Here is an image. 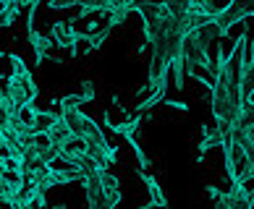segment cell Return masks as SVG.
<instances>
[{
  "mask_svg": "<svg viewBox=\"0 0 254 209\" xmlns=\"http://www.w3.org/2000/svg\"><path fill=\"white\" fill-rule=\"evenodd\" d=\"M26 40H29L32 45V52H34V63L37 65H45V60H50V37L48 34H42V32H29L26 34Z\"/></svg>",
  "mask_w": 254,
  "mask_h": 209,
  "instance_id": "cell-1",
  "label": "cell"
},
{
  "mask_svg": "<svg viewBox=\"0 0 254 209\" xmlns=\"http://www.w3.org/2000/svg\"><path fill=\"white\" fill-rule=\"evenodd\" d=\"M58 118H61V112L55 115V112H48V110H34V115H32V120H29V131H32V136H37V134H48V131L58 123Z\"/></svg>",
  "mask_w": 254,
  "mask_h": 209,
  "instance_id": "cell-2",
  "label": "cell"
},
{
  "mask_svg": "<svg viewBox=\"0 0 254 209\" xmlns=\"http://www.w3.org/2000/svg\"><path fill=\"white\" fill-rule=\"evenodd\" d=\"M48 139H50V144H53L55 149H63V147H68V144H73V141H76L71 131L63 126L61 118H58V123H55V126L48 131Z\"/></svg>",
  "mask_w": 254,
  "mask_h": 209,
  "instance_id": "cell-3",
  "label": "cell"
},
{
  "mask_svg": "<svg viewBox=\"0 0 254 209\" xmlns=\"http://www.w3.org/2000/svg\"><path fill=\"white\" fill-rule=\"evenodd\" d=\"M144 180V186H147V191H149V202H152L155 207H165V194H163V188H160V180L152 175V173H139Z\"/></svg>",
  "mask_w": 254,
  "mask_h": 209,
  "instance_id": "cell-4",
  "label": "cell"
},
{
  "mask_svg": "<svg viewBox=\"0 0 254 209\" xmlns=\"http://www.w3.org/2000/svg\"><path fill=\"white\" fill-rule=\"evenodd\" d=\"M236 131H254V100H247V102H244L236 126H233L228 134H236Z\"/></svg>",
  "mask_w": 254,
  "mask_h": 209,
  "instance_id": "cell-5",
  "label": "cell"
},
{
  "mask_svg": "<svg viewBox=\"0 0 254 209\" xmlns=\"http://www.w3.org/2000/svg\"><path fill=\"white\" fill-rule=\"evenodd\" d=\"M241 94H244V102L254 100V63L241 73Z\"/></svg>",
  "mask_w": 254,
  "mask_h": 209,
  "instance_id": "cell-6",
  "label": "cell"
},
{
  "mask_svg": "<svg viewBox=\"0 0 254 209\" xmlns=\"http://www.w3.org/2000/svg\"><path fill=\"white\" fill-rule=\"evenodd\" d=\"M171 73H173V87H176L178 92H181V89L186 87V65H184V60H181V58L171 63Z\"/></svg>",
  "mask_w": 254,
  "mask_h": 209,
  "instance_id": "cell-7",
  "label": "cell"
},
{
  "mask_svg": "<svg viewBox=\"0 0 254 209\" xmlns=\"http://www.w3.org/2000/svg\"><path fill=\"white\" fill-rule=\"evenodd\" d=\"M58 104H61V112H73V110H81L84 100L81 94H65V97L58 100Z\"/></svg>",
  "mask_w": 254,
  "mask_h": 209,
  "instance_id": "cell-8",
  "label": "cell"
},
{
  "mask_svg": "<svg viewBox=\"0 0 254 209\" xmlns=\"http://www.w3.org/2000/svg\"><path fill=\"white\" fill-rule=\"evenodd\" d=\"M79 94H81L84 104H87V102H95V97H97V92H95V84L84 79V81H81V92H79Z\"/></svg>",
  "mask_w": 254,
  "mask_h": 209,
  "instance_id": "cell-9",
  "label": "cell"
},
{
  "mask_svg": "<svg viewBox=\"0 0 254 209\" xmlns=\"http://www.w3.org/2000/svg\"><path fill=\"white\" fill-rule=\"evenodd\" d=\"M165 104L171 110H178V112H189V102H181V100H165Z\"/></svg>",
  "mask_w": 254,
  "mask_h": 209,
  "instance_id": "cell-10",
  "label": "cell"
},
{
  "mask_svg": "<svg viewBox=\"0 0 254 209\" xmlns=\"http://www.w3.org/2000/svg\"><path fill=\"white\" fill-rule=\"evenodd\" d=\"M8 120H11V112H8V107H0V131L8 128Z\"/></svg>",
  "mask_w": 254,
  "mask_h": 209,
  "instance_id": "cell-11",
  "label": "cell"
},
{
  "mask_svg": "<svg viewBox=\"0 0 254 209\" xmlns=\"http://www.w3.org/2000/svg\"><path fill=\"white\" fill-rule=\"evenodd\" d=\"M207 196H210V199H212V202H218V199L223 196V191H220V188H218V186H207Z\"/></svg>",
  "mask_w": 254,
  "mask_h": 209,
  "instance_id": "cell-12",
  "label": "cell"
}]
</instances>
